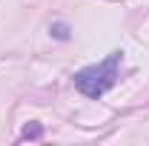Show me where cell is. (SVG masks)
<instances>
[{"instance_id": "cell-2", "label": "cell", "mask_w": 149, "mask_h": 146, "mask_svg": "<svg viewBox=\"0 0 149 146\" xmlns=\"http://www.w3.org/2000/svg\"><path fill=\"white\" fill-rule=\"evenodd\" d=\"M37 138H43V126L40 123H29V126L23 129V135H20V140H37Z\"/></svg>"}, {"instance_id": "cell-1", "label": "cell", "mask_w": 149, "mask_h": 146, "mask_svg": "<svg viewBox=\"0 0 149 146\" xmlns=\"http://www.w3.org/2000/svg\"><path fill=\"white\" fill-rule=\"evenodd\" d=\"M120 63H123V52H112L106 55L100 63H92V66H83L74 72V86L77 92H83L86 97H103L106 92L118 83L120 77Z\"/></svg>"}, {"instance_id": "cell-3", "label": "cell", "mask_w": 149, "mask_h": 146, "mask_svg": "<svg viewBox=\"0 0 149 146\" xmlns=\"http://www.w3.org/2000/svg\"><path fill=\"white\" fill-rule=\"evenodd\" d=\"M49 32H52V37H57V40H69V26H66V23H52Z\"/></svg>"}]
</instances>
